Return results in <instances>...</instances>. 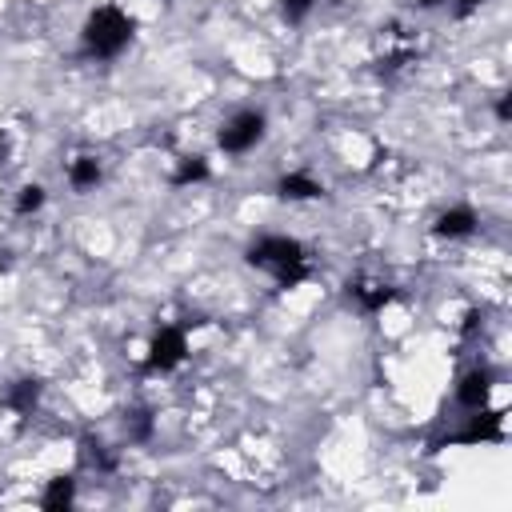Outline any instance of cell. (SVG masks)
<instances>
[{"mask_svg": "<svg viewBox=\"0 0 512 512\" xmlns=\"http://www.w3.org/2000/svg\"><path fill=\"white\" fill-rule=\"evenodd\" d=\"M496 120H500V124H508V120H512V96H508V92H500V96H496Z\"/></svg>", "mask_w": 512, "mask_h": 512, "instance_id": "cell-19", "label": "cell"}, {"mask_svg": "<svg viewBox=\"0 0 512 512\" xmlns=\"http://www.w3.org/2000/svg\"><path fill=\"white\" fill-rule=\"evenodd\" d=\"M492 384H496V376H492L488 364H472V368H464V372L456 376V404H460L464 412L492 404Z\"/></svg>", "mask_w": 512, "mask_h": 512, "instance_id": "cell-7", "label": "cell"}, {"mask_svg": "<svg viewBox=\"0 0 512 512\" xmlns=\"http://www.w3.org/2000/svg\"><path fill=\"white\" fill-rule=\"evenodd\" d=\"M208 180H212V164H208V156H200V152L180 156L176 168H172V176H168L172 188H196V184H208Z\"/></svg>", "mask_w": 512, "mask_h": 512, "instance_id": "cell-12", "label": "cell"}, {"mask_svg": "<svg viewBox=\"0 0 512 512\" xmlns=\"http://www.w3.org/2000/svg\"><path fill=\"white\" fill-rule=\"evenodd\" d=\"M476 232H480V216H476L472 204H448L432 220V236L436 240H472Z\"/></svg>", "mask_w": 512, "mask_h": 512, "instance_id": "cell-6", "label": "cell"}, {"mask_svg": "<svg viewBox=\"0 0 512 512\" xmlns=\"http://www.w3.org/2000/svg\"><path fill=\"white\" fill-rule=\"evenodd\" d=\"M48 204V192H44V184H24L20 192H16V204H12V212L16 216H32V212H40Z\"/></svg>", "mask_w": 512, "mask_h": 512, "instance_id": "cell-15", "label": "cell"}, {"mask_svg": "<svg viewBox=\"0 0 512 512\" xmlns=\"http://www.w3.org/2000/svg\"><path fill=\"white\" fill-rule=\"evenodd\" d=\"M444 4L452 8V16H456V20H464V16H472V12H480V8L488 4V0H444Z\"/></svg>", "mask_w": 512, "mask_h": 512, "instance_id": "cell-18", "label": "cell"}, {"mask_svg": "<svg viewBox=\"0 0 512 512\" xmlns=\"http://www.w3.org/2000/svg\"><path fill=\"white\" fill-rule=\"evenodd\" d=\"M132 36H136V20H132L128 8H120V4H96L84 16V24H80V56L84 60H96V64H108V60H116V56L128 52Z\"/></svg>", "mask_w": 512, "mask_h": 512, "instance_id": "cell-2", "label": "cell"}, {"mask_svg": "<svg viewBox=\"0 0 512 512\" xmlns=\"http://www.w3.org/2000/svg\"><path fill=\"white\" fill-rule=\"evenodd\" d=\"M40 396H44L40 376H20V380H12V384L4 388V408L16 412V416H32L36 404H40Z\"/></svg>", "mask_w": 512, "mask_h": 512, "instance_id": "cell-11", "label": "cell"}, {"mask_svg": "<svg viewBox=\"0 0 512 512\" xmlns=\"http://www.w3.org/2000/svg\"><path fill=\"white\" fill-rule=\"evenodd\" d=\"M188 328L184 324H156V332L144 344V372L148 376H168L188 360Z\"/></svg>", "mask_w": 512, "mask_h": 512, "instance_id": "cell-4", "label": "cell"}, {"mask_svg": "<svg viewBox=\"0 0 512 512\" xmlns=\"http://www.w3.org/2000/svg\"><path fill=\"white\" fill-rule=\"evenodd\" d=\"M80 464L92 468V472H112V468H116V452H112L108 444L84 436V440H80Z\"/></svg>", "mask_w": 512, "mask_h": 512, "instance_id": "cell-14", "label": "cell"}, {"mask_svg": "<svg viewBox=\"0 0 512 512\" xmlns=\"http://www.w3.org/2000/svg\"><path fill=\"white\" fill-rule=\"evenodd\" d=\"M276 196L288 200V204H308V200H320L324 196V180L308 168H292L276 180Z\"/></svg>", "mask_w": 512, "mask_h": 512, "instance_id": "cell-9", "label": "cell"}, {"mask_svg": "<svg viewBox=\"0 0 512 512\" xmlns=\"http://www.w3.org/2000/svg\"><path fill=\"white\" fill-rule=\"evenodd\" d=\"M504 440H508V416H504V408H492V404L472 408V412L460 420V428L448 436V444H464V448L504 444Z\"/></svg>", "mask_w": 512, "mask_h": 512, "instance_id": "cell-5", "label": "cell"}, {"mask_svg": "<svg viewBox=\"0 0 512 512\" xmlns=\"http://www.w3.org/2000/svg\"><path fill=\"white\" fill-rule=\"evenodd\" d=\"M344 296H348V304H356L364 316H376V312H384L388 304H396V300H400V292H396L392 284H384V280H368V276L348 280Z\"/></svg>", "mask_w": 512, "mask_h": 512, "instance_id": "cell-8", "label": "cell"}, {"mask_svg": "<svg viewBox=\"0 0 512 512\" xmlns=\"http://www.w3.org/2000/svg\"><path fill=\"white\" fill-rule=\"evenodd\" d=\"M244 264L260 276H268L280 292H292L312 276V252L288 232H260L244 248Z\"/></svg>", "mask_w": 512, "mask_h": 512, "instance_id": "cell-1", "label": "cell"}, {"mask_svg": "<svg viewBox=\"0 0 512 512\" xmlns=\"http://www.w3.org/2000/svg\"><path fill=\"white\" fill-rule=\"evenodd\" d=\"M264 136H268V116H264V108H236L232 116L220 120V128H216V148H220L224 156H248V152H256V148L264 144Z\"/></svg>", "mask_w": 512, "mask_h": 512, "instance_id": "cell-3", "label": "cell"}, {"mask_svg": "<svg viewBox=\"0 0 512 512\" xmlns=\"http://www.w3.org/2000/svg\"><path fill=\"white\" fill-rule=\"evenodd\" d=\"M72 504H76V476H52V480L44 484V492H40V508L64 512V508H72Z\"/></svg>", "mask_w": 512, "mask_h": 512, "instance_id": "cell-13", "label": "cell"}, {"mask_svg": "<svg viewBox=\"0 0 512 512\" xmlns=\"http://www.w3.org/2000/svg\"><path fill=\"white\" fill-rule=\"evenodd\" d=\"M420 8H436V4H444V0H416Z\"/></svg>", "mask_w": 512, "mask_h": 512, "instance_id": "cell-21", "label": "cell"}, {"mask_svg": "<svg viewBox=\"0 0 512 512\" xmlns=\"http://www.w3.org/2000/svg\"><path fill=\"white\" fill-rule=\"evenodd\" d=\"M316 4H320V0H276L284 24H304V20L316 12Z\"/></svg>", "mask_w": 512, "mask_h": 512, "instance_id": "cell-16", "label": "cell"}, {"mask_svg": "<svg viewBox=\"0 0 512 512\" xmlns=\"http://www.w3.org/2000/svg\"><path fill=\"white\" fill-rule=\"evenodd\" d=\"M8 160V140H0V164Z\"/></svg>", "mask_w": 512, "mask_h": 512, "instance_id": "cell-20", "label": "cell"}, {"mask_svg": "<svg viewBox=\"0 0 512 512\" xmlns=\"http://www.w3.org/2000/svg\"><path fill=\"white\" fill-rule=\"evenodd\" d=\"M64 180H68V188L72 192H96L100 188V180H104V160L96 156V152H80V156H72L68 164H64Z\"/></svg>", "mask_w": 512, "mask_h": 512, "instance_id": "cell-10", "label": "cell"}, {"mask_svg": "<svg viewBox=\"0 0 512 512\" xmlns=\"http://www.w3.org/2000/svg\"><path fill=\"white\" fill-rule=\"evenodd\" d=\"M124 428H128V440H148L152 436V416L140 408V412H128V420H124Z\"/></svg>", "mask_w": 512, "mask_h": 512, "instance_id": "cell-17", "label": "cell"}]
</instances>
